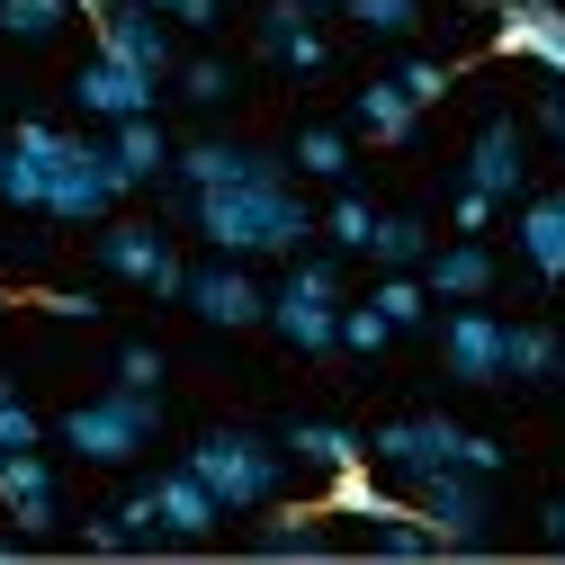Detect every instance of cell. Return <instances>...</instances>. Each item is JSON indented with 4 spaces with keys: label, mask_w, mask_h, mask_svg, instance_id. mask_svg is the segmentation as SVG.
<instances>
[{
    "label": "cell",
    "mask_w": 565,
    "mask_h": 565,
    "mask_svg": "<svg viewBox=\"0 0 565 565\" xmlns=\"http://www.w3.org/2000/svg\"><path fill=\"white\" fill-rule=\"evenodd\" d=\"M145 10H162V19H171V10H180V0H145Z\"/></svg>",
    "instance_id": "cell-43"
},
{
    "label": "cell",
    "mask_w": 565,
    "mask_h": 565,
    "mask_svg": "<svg viewBox=\"0 0 565 565\" xmlns=\"http://www.w3.org/2000/svg\"><path fill=\"white\" fill-rule=\"evenodd\" d=\"M171 198L234 260H288V252L315 243V206L297 189V162L260 153V145H225V135L171 145Z\"/></svg>",
    "instance_id": "cell-1"
},
{
    "label": "cell",
    "mask_w": 565,
    "mask_h": 565,
    "mask_svg": "<svg viewBox=\"0 0 565 565\" xmlns=\"http://www.w3.org/2000/svg\"><path fill=\"white\" fill-rule=\"evenodd\" d=\"M260 54L288 63V73H323V63H332V45H323L306 0H269V10H260Z\"/></svg>",
    "instance_id": "cell-16"
},
{
    "label": "cell",
    "mask_w": 565,
    "mask_h": 565,
    "mask_svg": "<svg viewBox=\"0 0 565 565\" xmlns=\"http://www.w3.org/2000/svg\"><path fill=\"white\" fill-rule=\"evenodd\" d=\"M36 431H45V422L28 413V395L0 377V449H36Z\"/></svg>",
    "instance_id": "cell-33"
},
{
    "label": "cell",
    "mask_w": 565,
    "mask_h": 565,
    "mask_svg": "<svg viewBox=\"0 0 565 565\" xmlns=\"http://www.w3.org/2000/svg\"><path fill=\"white\" fill-rule=\"evenodd\" d=\"M369 225H377V206H369L360 189H341V198L323 206V243H332V252H369Z\"/></svg>",
    "instance_id": "cell-26"
},
{
    "label": "cell",
    "mask_w": 565,
    "mask_h": 565,
    "mask_svg": "<svg viewBox=\"0 0 565 565\" xmlns=\"http://www.w3.org/2000/svg\"><path fill=\"white\" fill-rule=\"evenodd\" d=\"M556 369H565V332H556Z\"/></svg>",
    "instance_id": "cell-44"
},
{
    "label": "cell",
    "mask_w": 565,
    "mask_h": 565,
    "mask_svg": "<svg viewBox=\"0 0 565 565\" xmlns=\"http://www.w3.org/2000/svg\"><path fill=\"white\" fill-rule=\"evenodd\" d=\"M350 19H360L369 36H413L422 28V0H341Z\"/></svg>",
    "instance_id": "cell-31"
},
{
    "label": "cell",
    "mask_w": 565,
    "mask_h": 565,
    "mask_svg": "<svg viewBox=\"0 0 565 565\" xmlns=\"http://www.w3.org/2000/svg\"><path fill=\"white\" fill-rule=\"evenodd\" d=\"M530 126H539V135H547V145L565 153V90H539V117H530Z\"/></svg>",
    "instance_id": "cell-38"
},
{
    "label": "cell",
    "mask_w": 565,
    "mask_h": 565,
    "mask_svg": "<svg viewBox=\"0 0 565 565\" xmlns=\"http://www.w3.org/2000/svg\"><path fill=\"white\" fill-rule=\"evenodd\" d=\"M323 503H260V547H315Z\"/></svg>",
    "instance_id": "cell-27"
},
{
    "label": "cell",
    "mask_w": 565,
    "mask_h": 565,
    "mask_svg": "<svg viewBox=\"0 0 565 565\" xmlns=\"http://www.w3.org/2000/svg\"><path fill=\"white\" fill-rule=\"evenodd\" d=\"M306 10H315V19H323V10H341V0H306Z\"/></svg>",
    "instance_id": "cell-42"
},
{
    "label": "cell",
    "mask_w": 565,
    "mask_h": 565,
    "mask_svg": "<svg viewBox=\"0 0 565 565\" xmlns=\"http://www.w3.org/2000/svg\"><path fill=\"white\" fill-rule=\"evenodd\" d=\"M0 198L54 225H99L126 198V171L108 153V135H63L45 117H19L0 135Z\"/></svg>",
    "instance_id": "cell-2"
},
{
    "label": "cell",
    "mask_w": 565,
    "mask_h": 565,
    "mask_svg": "<svg viewBox=\"0 0 565 565\" xmlns=\"http://www.w3.org/2000/svg\"><path fill=\"white\" fill-rule=\"evenodd\" d=\"M288 449H297L306 467H323V476L350 467V458H369V440H350L341 422H288Z\"/></svg>",
    "instance_id": "cell-24"
},
{
    "label": "cell",
    "mask_w": 565,
    "mask_h": 565,
    "mask_svg": "<svg viewBox=\"0 0 565 565\" xmlns=\"http://www.w3.org/2000/svg\"><path fill=\"white\" fill-rule=\"evenodd\" d=\"M171 19H180V28H216V0H180Z\"/></svg>",
    "instance_id": "cell-40"
},
{
    "label": "cell",
    "mask_w": 565,
    "mask_h": 565,
    "mask_svg": "<svg viewBox=\"0 0 565 565\" xmlns=\"http://www.w3.org/2000/svg\"><path fill=\"white\" fill-rule=\"evenodd\" d=\"M0 512H10L28 539H45V530L63 521V503H54V467H45L36 449H10V458H0Z\"/></svg>",
    "instance_id": "cell-15"
},
{
    "label": "cell",
    "mask_w": 565,
    "mask_h": 565,
    "mask_svg": "<svg viewBox=\"0 0 565 565\" xmlns=\"http://www.w3.org/2000/svg\"><path fill=\"white\" fill-rule=\"evenodd\" d=\"M449 216H458V234H484V225H493V198L458 180V198H449Z\"/></svg>",
    "instance_id": "cell-36"
},
{
    "label": "cell",
    "mask_w": 565,
    "mask_h": 565,
    "mask_svg": "<svg viewBox=\"0 0 565 565\" xmlns=\"http://www.w3.org/2000/svg\"><path fill=\"white\" fill-rule=\"evenodd\" d=\"M369 260L377 269H422V260H431V225H422V216H377L369 225Z\"/></svg>",
    "instance_id": "cell-22"
},
{
    "label": "cell",
    "mask_w": 565,
    "mask_h": 565,
    "mask_svg": "<svg viewBox=\"0 0 565 565\" xmlns=\"http://www.w3.org/2000/svg\"><path fill=\"white\" fill-rule=\"evenodd\" d=\"M422 288H431V297H449V306L484 297V288H493V252H484V234H458V243H440L431 260H422Z\"/></svg>",
    "instance_id": "cell-18"
},
{
    "label": "cell",
    "mask_w": 565,
    "mask_h": 565,
    "mask_svg": "<svg viewBox=\"0 0 565 565\" xmlns=\"http://www.w3.org/2000/svg\"><path fill=\"white\" fill-rule=\"evenodd\" d=\"M99 54H117V63H135V73H153V82H171V19L162 10H145V0H108L99 10Z\"/></svg>",
    "instance_id": "cell-11"
},
{
    "label": "cell",
    "mask_w": 565,
    "mask_h": 565,
    "mask_svg": "<svg viewBox=\"0 0 565 565\" xmlns=\"http://www.w3.org/2000/svg\"><path fill=\"white\" fill-rule=\"evenodd\" d=\"M82 539H90V547H126V521H117V512H90Z\"/></svg>",
    "instance_id": "cell-39"
},
{
    "label": "cell",
    "mask_w": 565,
    "mask_h": 565,
    "mask_svg": "<svg viewBox=\"0 0 565 565\" xmlns=\"http://www.w3.org/2000/svg\"><path fill=\"white\" fill-rule=\"evenodd\" d=\"M117 521H126V539H162V521H153V493H145V484H135L126 503H117Z\"/></svg>",
    "instance_id": "cell-37"
},
{
    "label": "cell",
    "mask_w": 565,
    "mask_h": 565,
    "mask_svg": "<svg viewBox=\"0 0 565 565\" xmlns=\"http://www.w3.org/2000/svg\"><path fill=\"white\" fill-rule=\"evenodd\" d=\"M288 162H297L306 180H350V135H341V126H306L297 145H288Z\"/></svg>",
    "instance_id": "cell-25"
},
{
    "label": "cell",
    "mask_w": 565,
    "mask_h": 565,
    "mask_svg": "<svg viewBox=\"0 0 565 565\" xmlns=\"http://www.w3.org/2000/svg\"><path fill=\"white\" fill-rule=\"evenodd\" d=\"M503 377H521V386L556 377V332L547 323H503Z\"/></svg>",
    "instance_id": "cell-23"
},
{
    "label": "cell",
    "mask_w": 565,
    "mask_h": 565,
    "mask_svg": "<svg viewBox=\"0 0 565 565\" xmlns=\"http://www.w3.org/2000/svg\"><path fill=\"white\" fill-rule=\"evenodd\" d=\"M269 332L306 360L341 350V260L332 252H288V278L269 288Z\"/></svg>",
    "instance_id": "cell-3"
},
{
    "label": "cell",
    "mask_w": 565,
    "mask_h": 565,
    "mask_svg": "<svg viewBox=\"0 0 565 565\" xmlns=\"http://www.w3.org/2000/svg\"><path fill=\"white\" fill-rule=\"evenodd\" d=\"M395 82H404V99H413V108H431L458 73H449V63H431V54H413V63H395Z\"/></svg>",
    "instance_id": "cell-34"
},
{
    "label": "cell",
    "mask_w": 565,
    "mask_h": 565,
    "mask_svg": "<svg viewBox=\"0 0 565 565\" xmlns=\"http://www.w3.org/2000/svg\"><path fill=\"white\" fill-rule=\"evenodd\" d=\"M476 10H493V0H476Z\"/></svg>",
    "instance_id": "cell-45"
},
{
    "label": "cell",
    "mask_w": 565,
    "mask_h": 565,
    "mask_svg": "<svg viewBox=\"0 0 565 565\" xmlns=\"http://www.w3.org/2000/svg\"><path fill=\"white\" fill-rule=\"evenodd\" d=\"M369 306H377V315H386L395 332H413V323H422V306H431V288H422V278H413V269H386Z\"/></svg>",
    "instance_id": "cell-28"
},
{
    "label": "cell",
    "mask_w": 565,
    "mask_h": 565,
    "mask_svg": "<svg viewBox=\"0 0 565 565\" xmlns=\"http://www.w3.org/2000/svg\"><path fill=\"white\" fill-rule=\"evenodd\" d=\"M440 360H449L458 386H493V377H503V315H484L476 297L449 306V323H440Z\"/></svg>",
    "instance_id": "cell-12"
},
{
    "label": "cell",
    "mask_w": 565,
    "mask_h": 565,
    "mask_svg": "<svg viewBox=\"0 0 565 565\" xmlns=\"http://www.w3.org/2000/svg\"><path fill=\"white\" fill-rule=\"evenodd\" d=\"M180 297H189L198 323H216V332H252V323H269V288L252 278V260H234V252L198 260V269L180 278Z\"/></svg>",
    "instance_id": "cell-7"
},
{
    "label": "cell",
    "mask_w": 565,
    "mask_h": 565,
    "mask_svg": "<svg viewBox=\"0 0 565 565\" xmlns=\"http://www.w3.org/2000/svg\"><path fill=\"white\" fill-rule=\"evenodd\" d=\"M458 180L484 189L493 206L521 198V189H530V126H521V117H484L476 145H467V162H458Z\"/></svg>",
    "instance_id": "cell-10"
},
{
    "label": "cell",
    "mask_w": 565,
    "mask_h": 565,
    "mask_svg": "<svg viewBox=\"0 0 565 565\" xmlns=\"http://www.w3.org/2000/svg\"><path fill=\"white\" fill-rule=\"evenodd\" d=\"M521 260L539 278H565V189H547V198L521 206Z\"/></svg>",
    "instance_id": "cell-20"
},
{
    "label": "cell",
    "mask_w": 565,
    "mask_h": 565,
    "mask_svg": "<svg viewBox=\"0 0 565 565\" xmlns=\"http://www.w3.org/2000/svg\"><path fill=\"white\" fill-rule=\"evenodd\" d=\"M117 386H162V350L153 341H126L117 350Z\"/></svg>",
    "instance_id": "cell-35"
},
{
    "label": "cell",
    "mask_w": 565,
    "mask_h": 565,
    "mask_svg": "<svg viewBox=\"0 0 565 565\" xmlns=\"http://www.w3.org/2000/svg\"><path fill=\"white\" fill-rule=\"evenodd\" d=\"M493 45L521 54V63H547L565 82V10L556 0H493Z\"/></svg>",
    "instance_id": "cell-14"
},
{
    "label": "cell",
    "mask_w": 565,
    "mask_h": 565,
    "mask_svg": "<svg viewBox=\"0 0 565 565\" xmlns=\"http://www.w3.org/2000/svg\"><path fill=\"white\" fill-rule=\"evenodd\" d=\"M145 493H153V521H162V539H206V530L225 521V503L198 484V467H171V476H153Z\"/></svg>",
    "instance_id": "cell-17"
},
{
    "label": "cell",
    "mask_w": 565,
    "mask_h": 565,
    "mask_svg": "<svg viewBox=\"0 0 565 565\" xmlns=\"http://www.w3.org/2000/svg\"><path fill=\"white\" fill-rule=\"evenodd\" d=\"M350 117H360V135H369V145H404V135L422 126V108L404 99V82H395V73H386V82H369Z\"/></svg>",
    "instance_id": "cell-21"
},
{
    "label": "cell",
    "mask_w": 565,
    "mask_h": 565,
    "mask_svg": "<svg viewBox=\"0 0 565 565\" xmlns=\"http://www.w3.org/2000/svg\"><path fill=\"white\" fill-rule=\"evenodd\" d=\"M63 19H73V0H0V28H10V36H28V45H45Z\"/></svg>",
    "instance_id": "cell-29"
},
{
    "label": "cell",
    "mask_w": 565,
    "mask_h": 565,
    "mask_svg": "<svg viewBox=\"0 0 565 565\" xmlns=\"http://www.w3.org/2000/svg\"><path fill=\"white\" fill-rule=\"evenodd\" d=\"M73 99H82L99 126H117V117H153V108H162V82L135 73V63H117V54H90L82 82H73Z\"/></svg>",
    "instance_id": "cell-13"
},
{
    "label": "cell",
    "mask_w": 565,
    "mask_h": 565,
    "mask_svg": "<svg viewBox=\"0 0 565 565\" xmlns=\"http://www.w3.org/2000/svg\"><path fill=\"white\" fill-rule=\"evenodd\" d=\"M153 431H162V395L153 386H108V395H90V404L63 413V449L90 458V467H126Z\"/></svg>",
    "instance_id": "cell-5"
},
{
    "label": "cell",
    "mask_w": 565,
    "mask_h": 565,
    "mask_svg": "<svg viewBox=\"0 0 565 565\" xmlns=\"http://www.w3.org/2000/svg\"><path fill=\"white\" fill-rule=\"evenodd\" d=\"M0 458H10V449H0Z\"/></svg>",
    "instance_id": "cell-46"
},
{
    "label": "cell",
    "mask_w": 565,
    "mask_h": 565,
    "mask_svg": "<svg viewBox=\"0 0 565 565\" xmlns=\"http://www.w3.org/2000/svg\"><path fill=\"white\" fill-rule=\"evenodd\" d=\"M171 82H180V99H189V108H216V99L234 90V73H225L216 54H189V63H171Z\"/></svg>",
    "instance_id": "cell-30"
},
{
    "label": "cell",
    "mask_w": 565,
    "mask_h": 565,
    "mask_svg": "<svg viewBox=\"0 0 565 565\" xmlns=\"http://www.w3.org/2000/svg\"><path fill=\"white\" fill-rule=\"evenodd\" d=\"M547 539L565 547V493H556V503H547Z\"/></svg>",
    "instance_id": "cell-41"
},
{
    "label": "cell",
    "mask_w": 565,
    "mask_h": 565,
    "mask_svg": "<svg viewBox=\"0 0 565 565\" xmlns=\"http://www.w3.org/2000/svg\"><path fill=\"white\" fill-rule=\"evenodd\" d=\"M99 269L108 278H135L145 297H180V278H189V260L171 252L162 225H99Z\"/></svg>",
    "instance_id": "cell-9"
},
{
    "label": "cell",
    "mask_w": 565,
    "mask_h": 565,
    "mask_svg": "<svg viewBox=\"0 0 565 565\" xmlns=\"http://www.w3.org/2000/svg\"><path fill=\"white\" fill-rule=\"evenodd\" d=\"M189 467H198V484L216 493L225 512H260V503H278V484H288V458H278V440H260V431H206L189 449Z\"/></svg>",
    "instance_id": "cell-6"
},
{
    "label": "cell",
    "mask_w": 565,
    "mask_h": 565,
    "mask_svg": "<svg viewBox=\"0 0 565 565\" xmlns=\"http://www.w3.org/2000/svg\"><path fill=\"white\" fill-rule=\"evenodd\" d=\"M413 512L431 521L440 547H476L493 530V493L476 467H431V476H413Z\"/></svg>",
    "instance_id": "cell-8"
},
{
    "label": "cell",
    "mask_w": 565,
    "mask_h": 565,
    "mask_svg": "<svg viewBox=\"0 0 565 565\" xmlns=\"http://www.w3.org/2000/svg\"><path fill=\"white\" fill-rule=\"evenodd\" d=\"M386 341H395V323L377 306H341V350H360V360H369V350H386Z\"/></svg>",
    "instance_id": "cell-32"
},
{
    "label": "cell",
    "mask_w": 565,
    "mask_h": 565,
    "mask_svg": "<svg viewBox=\"0 0 565 565\" xmlns=\"http://www.w3.org/2000/svg\"><path fill=\"white\" fill-rule=\"evenodd\" d=\"M108 153H117L126 189L171 180V135H162V117H117V126H108Z\"/></svg>",
    "instance_id": "cell-19"
},
{
    "label": "cell",
    "mask_w": 565,
    "mask_h": 565,
    "mask_svg": "<svg viewBox=\"0 0 565 565\" xmlns=\"http://www.w3.org/2000/svg\"><path fill=\"white\" fill-rule=\"evenodd\" d=\"M369 458H377V467H395L404 484H413V476H431V467H476V476L503 467V449H493L484 431H467V422H449V413H404V422H377V431H369Z\"/></svg>",
    "instance_id": "cell-4"
}]
</instances>
